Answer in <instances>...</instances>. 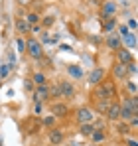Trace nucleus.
I'll use <instances>...</instances> for the list:
<instances>
[{"label": "nucleus", "instance_id": "obj_1", "mask_svg": "<svg viewBox=\"0 0 138 146\" xmlns=\"http://www.w3.org/2000/svg\"><path fill=\"white\" fill-rule=\"evenodd\" d=\"M24 53H28L32 59H42V57H44V46H42V42H38L36 38H28V40H26V49H24Z\"/></svg>", "mask_w": 138, "mask_h": 146}, {"label": "nucleus", "instance_id": "obj_2", "mask_svg": "<svg viewBox=\"0 0 138 146\" xmlns=\"http://www.w3.org/2000/svg\"><path fill=\"white\" fill-rule=\"evenodd\" d=\"M95 97H97V101H103V99H109L111 101V99L115 97V87L111 83H101V85H97Z\"/></svg>", "mask_w": 138, "mask_h": 146}, {"label": "nucleus", "instance_id": "obj_3", "mask_svg": "<svg viewBox=\"0 0 138 146\" xmlns=\"http://www.w3.org/2000/svg\"><path fill=\"white\" fill-rule=\"evenodd\" d=\"M75 119L79 124H85V122H93L95 121V111L89 107H79L77 113H75Z\"/></svg>", "mask_w": 138, "mask_h": 146}, {"label": "nucleus", "instance_id": "obj_4", "mask_svg": "<svg viewBox=\"0 0 138 146\" xmlns=\"http://www.w3.org/2000/svg\"><path fill=\"white\" fill-rule=\"evenodd\" d=\"M105 75H107V71L103 67H93L91 71H89V75H87V81L91 83L93 87H97V85H101L105 81Z\"/></svg>", "mask_w": 138, "mask_h": 146}, {"label": "nucleus", "instance_id": "obj_5", "mask_svg": "<svg viewBox=\"0 0 138 146\" xmlns=\"http://www.w3.org/2000/svg\"><path fill=\"white\" fill-rule=\"evenodd\" d=\"M57 91H59V97H65V99L75 97V85L69 83V81H59L57 83Z\"/></svg>", "mask_w": 138, "mask_h": 146}, {"label": "nucleus", "instance_id": "obj_6", "mask_svg": "<svg viewBox=\"0 0 138 146\" xmlns=\"http://www.w3.org/2000/svg\"><path fill=\"white\" fill-rule=\"evenodd\" d=\"M116 10H118V6H116L115 0H107V2H103V4H101V16H103V18L115 16Z\"/></svg>", "mask_w": 138, "mask_h": 146}, {"label": "nucleus", "instance_id": "obj_7", "mask_svg": "<svg viewBox=\"0 0 138 146\" xmlns=\"http://www.w3.org/2000/svg\"><path fill=\"white\" fill-rule=\"evenodd\" d=\"M49 99V87L46 85H36V91H34V101L36 103H44Z\"/></svg>", "mask_w": 138, "mask_h": 146}, {"label": "nucleus", "instance_id": "obj_8", "mask_svg": "<svg viewBox=\"0 0 138 146\" xmlns=\"http://www.w3.org/2000/svg\"><path fill=\"white\" fill-rule=\"evenodd\" d=\"M130 61H134V57H132L130 49H126V48H118V49H116V63L128 65Z\"/></svg>", "mask_w": 138, "mask_h": 146}, {"label": "nucleus", "instance_id": "obj_9", "mask_svg": "<svg viewBox=\"0 0 138 146\" xmlns=\"http://www.w3.org/2000/svg\"><path fill=\"white\" fill-rule=\"evenodd\" d=\"M105 117H107V119H109L111 122H116L118 119H120V105H118V103H113V101H111V105H109V109H107Z\"/></svg>", "mask_w": 138, "mask_h": 146}, {"label": "nucleus", "instance_id": "obj_10", "mask_svg": "<svg viewBox=\"0 0 138 146\" xmlns=\"http://www.w3.org/2000/svg\"><path fill=\"white\" fill-rule=\"evenodd\" d=\"M105 44H107V48L116 51L118 48H122V44H120V38L116 36L115 32H111V34H107V38H105Z\"/></svg>", "mask_w": 138, "mask_h": 146}, {"label": "nucleus", "instance_id": "obj_11", "mask_svg": "<svg viewBox=\"0 0 138 146\" xmlns=\"http://www.w3.org/2000/svg\"><path fill=\"white\" fill-rule=\"evenodd\" d=\"M63 140H65V134H63V130H59V128H53V130H49V142L53 146H61L63 144Z\"/></svg>", "mask_w": 138, "mask_h": 146}, {"label": "nucleus", "instance_id": "obj_12", "mask_svg": "<svg viewBox=\"0 0 138 146\" xmlns=\"http://www.w3.org/2000/svg\"><path fill=\"white\" fill-rule=\"evenodd\" d=\"M69 113V109H67V105H63V103H53L51 105V115L57 119V117H65Z\"/></svg>", "mask_w": 138, "mask_h": 146}, {"label": "nucleus", "instance_id": "obj_13", "mask_svg": "<svg viewBox=\"0 0 138 146\" xmlns=\"http://www.w3.org/2000/svg\"><path fill=\"white\" fill-rule=\"evenodd\" d=\"M120 44H124V48H126V49H134V48H136V34L130 32L128 36L120 38Z\"/></svg>", "mask_w": 138, "mask_h": 146}, {"label": "nucleus", "instance_id": "obj_14", "mask_svg": "<svg viewBox=\"0 0 138 146\" xmlns=\"http://www.w3.org/2000/svg\"><path fill=\"white\" fill-rule=\"evenodd\" d=\"M120 107H126V109H130L134 115H138V99H136V95H130L128 99H124V103H122Z\"/></svg>", "mask_w": 138, "mask_h": 146}, {"label": "nucleus", "instance_id": "obj_15", "mask_svg": "<svg viewBox=\"0 0 138 146\" xmlns=\"http://www.w3.org/2000/svg\"><path fill=\"white\" fill-rule=\"evenodd\" d=\"M116 28V18L115 16H109V18H103V30L107 34H111L113 30Z\"/></svg>", "mask_w": 138, "mask_h": 146}, {"label": "nucleus", "instance_id": "obj_16", "mask_svg": "<svg viewBox=\"0 0 138 146\" xmlns=\"http://www.w3.org/2000/svg\"><path fill=\"white\" fill-rule=\"evenodd\" d=\"M67 73L73 77V79H81V77L85 75L83 69H81V65H75V63H73V65H67Z\"/></svg>", "mask_w": 138, "mask_h": 146}, {"label": "nucleus", "instance_id": "obj_17", "mask_svg": "<svg viewBox=\"0 0 138 146\" xmlns=\"http://www.w3.org/2000/svg\"><path fill=\"white\" fill-rule=\"evenodd\" d=\"M113 73H115L116 79H126V75H128V73H126V65H122V63H116Z\"/></svg>", "mask_w": 138, "mask_h": 146}, {"label": "nucleus", "instance_id": "obj_18", "mask_svg": "<svg viewBox=\"0 0 138 146\" xmlns=\"http://www.w3.org/2000/svg\"><path fill=\"white\" fill-rule=\"evenodd\" d=\"M95 128H97V126H95L93 122H85V124L79 126V132H81L83 136H91L93 132H95Z\"/></svg>", "mask_w": 138, "mask_h": 146}, {"label": "nucleus", "instance_id": "obj_19", "mask_svg": "<svg viewBox=\"0 0 138 146\" xmlns=\"http://www.w3.org/2000/svg\"><path fill=\"white\" fill-rule=\"evenodd\" d=\"M14 24H16V30H18L20 34H28V32H30V26H28V22H26L24 18H16Z\"/></svg>", "mask_w": 138, "mask_h": 146}, {"label": "nucleus", "instance_id": "obj_20", "mask_svg": "<svg viewBox=\"0 0 138 146\" xmlns=\"http://www.w3.org/2000/svg\"><path fill=\"white\" fill-rule=\"evenodd\" d=\"M132 117H138V115H134L130 109H126V107H120V119L118 121H124V122H128Z\"/></svg>", "mask_w": 138, "mask_h": 146}, {"label": "nucleus", "instance_id": "obj_21", "mask_svg": "<svg viewBox=\"0 0 138 146\" xmlns=\"http://www.w3.org/2000/svg\"><path fill=\"white\" fill-rule=\"evenodd\" d=\"M24 20L28 22V26H36V24H40V20H42V18H40V14H38V12H30Z\"/></svg>", "mask_w": 138, "mask_h": 146}, {"label": "nucleus", "instance_id": "obj_22", "mask_svg": "<svg viewBox=\"0 0 138 146\" xmlns=\"http://www.w3.org/2000/svg\"><path fill=\"white\" fill-rule=\"evenodd\" d=\"M32 83H36V85H46L47 83V77L46 73H34V77H32Z\"/></svg>", "mask_w": 138, "mask_h": 146}, {"label": "nucleus", "instance_id": "obj_23", "mask_svg": "<svg viewBox=\"0 0 138 146\" xmlns=\"http://www.w3.org/2000/svg\"><path fill=\"white\" fill-rule=\"evenodd\" d=\"M91 140H93V142H103V140H105V132H103V128H95V132L91 134Z\"/></svg>", "mask_w": 138, "mask_h": 146}, {"label": "nucleus", "instance_id": "obj_24", "mask_svg": "<svg viewBox=\"0 0 138 146\" xmlns=\"http://www.w3.org/2000/svg\"><path fill=\"white\" fill-rule=\"evenodd\" d=\"M109 105H111V101H109V99H103V101H99L97 111H99L101 115H105V113H107V109H109Z\"/></svg>", "mask_w": 138, "mask_h": 146}, {"label": "nucleus", "instance_id": "obj_25", "mask_svg": "<svg viewBox=\"0 0 138 146\" xmlns=\"http://www.w3.org/2000/svg\"><path fill=\"white\" fill-rule=\"evenodd\" d=\"M116 132H118V134H124V136H126V134H128V132H130V126H128V122H118V126H116Z\"/></svg>", "mask_w": 138, "mask_h": 146}, {"label": "nucleus", "instance_id": "obj_26", "mask_svg": "<svg viewBox=\"0 0 138 146\" xmlns=\"http://www.w3.org/2000/svg\"><path fill=\"white\" fill-rule=\"evenodd\" d=\"M126 89L130 91V95H136V91H138V87H136V81H134V79L126 81Z\"/></svg>", "mask_w": 138, "mask_h": 146}, {"label": "nucleus", "instance_id": "obj_27", "mask_svg": "<svg viewBox=\"0 0 138 146\" xmlns=\"http://www.w3.org/2000/svg\"><path fill=\"white\" fill-rule=\"evenodd\" d=\"M128 34H130V30H128V26H126V24L118 26V34H116L118 38H124V36H128Z\"/></svg>", "mask_w": 138, "mask_h": 146}, {"label": "nucleus", "instance_id": "obj_28", "mask_svg": "<svg viewBox=\"0 0 138 146\" xmlns=\"http://www.w3.org/2000/svg\"><path fill=\"white\" fill-rule=\"evenodd\" d=\"M40 22H42V24H44V28H49V26H53V22H55V20H53V18H51V16H47V18H42V20H40Z\"/></svg>", "mask_w": 138, "mask_h": 146}, {"label": "nucleus", "instance_id": "obj_29", "mask_svg": "<svg viewBox=\"0 0 138 146\" xmlns=\"http://www.w3.org/2000/svg\"><path fill=\"white\" fill-rule=\"evenodd\" d=\"M16 48H18L20 53H24V49H26V42H24L22 38H18V40H16Z\"/></svg>", "mask_w": 138, "mask_h": 146}, {"label": "nucleus", "instance_id": "obj_30", "mask_svg": "<svg viewBox=\"0 0 138 146\" xmlns=\"http://www.w3.org/2000/svg\"><path fill=\"white\" fill-rule=\"evenodd\" d=\"M10 69H12V67H10V65H8V63H6V65H2V67H0V77H2V79H4V77H6V75H8V73H10Z\"/></svg>", "mask_w": 138, "mask_h": 146}, {"label": "nucleus", "instance_id": "obj_31", "mask_svg": "<svg viewBox=\"0 0 138 146\" xmlns=\"http://www.w3.org/2000/svg\"><path fill=\"white\" fill-rule=\"evenodd\" d=\"M128 126H130V130H136V126H138V117H132V119L128 121Z\"/></svg>", "mask_w": 138, "mask_h": 146}, {"label": "nucleus", "instance_id": "obj_32", "mask_svg": "<svg viewBox=\"0 0 138 146\" xmlns=\"http://www.w3.org/2000/svg\"><path fill=\"white\" fill-rule=\"evenodd\" d=\"M126 26H128V30H132V32H134V30H136V18H130Z\"/></svg>", "mask_w": 138, "mask_h": 146}, {"label": "nucleus", "instance_id": "obj_33", "mask_svg": "<svg viewBox=\"0 0 138 146\" xmlns=\"http://www.w3.org/2000/svg\"><path fill=\"white\" fill-rule=\"evenodd\" d=\"M53 122H55V117H47V119H44V124H46V126H51Z\"/></svg>", "mask_w": 138, "mask_h": 146}, {"label": "nucleus", "instance_id": "obj_34", "mask_svg": "<svg viewBox=\"0 0 138 146\" xmlns=\"http://www.w3.org/2000/svg\"><path fill=\"white\" fill-rule=\"evenodd\" d=\"M126 144L128 146H138V142L134 140V138H126Z\"/></svg>", "mask_w": 138, "mask_h": 146}, {"label": "nucleus", "instance_id": "obj_35", "mask_svg": "<svg viewBox=\"0 0 138 146\" xmlns=\"http://www.w3.org/2000/svg\"><path fill=\"white\" fill-rule=\"evenodd\" d=\"M36 113H38V115L42 113V103H36Z\"/></svg>", "mask_w": 138, "mask_h": 146}]
</instances>
